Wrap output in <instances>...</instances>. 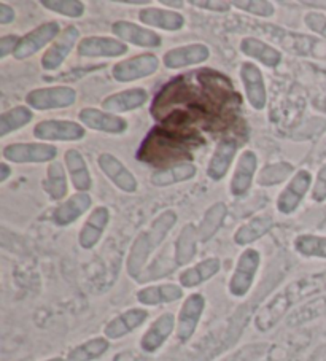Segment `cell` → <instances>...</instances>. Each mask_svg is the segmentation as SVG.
I'll list each match as a JSON object with an SVG mask.
<instances>
[{
  "label": "cell",
  "mask_w": 326,
  "mask_h": 361,
  "mask_svg": "<svg viewBox=\"0 0 326 361\" xmlns=\"http://www.w3.org/2000/svg\"><path fill=\"white\" fill-rule=\"evenodd\" d=\"M326 290V272L312 274L303 279L294 280L288 283L284 290H280L277 295H274L265 306H262L255 317V326L260 331H269L280 322L282 317L288 314L294 304L303 301L304 298H309L318 291Z\"/></svg>",
  "instance_id": "1"
},
{
  "label": "cell",
  "mask_w": 326,
  "mask_h": 361,
  "mask_svg": "<svg viewBox=\"0 0 326 361\" xmlns=\"http://www.w3.org/2000/svg\"><path fill=\"white\" fill-rule=\"evenodd\" d=\"M177 220L179 216L174 210H166L156 216L148 229L137 235L126 259V269L131 279L139 282L143 267L148 263L152 253L166 240L167 234L172 231Z\"/></svg>",
  "instance_id": "2"
},
{
  "label": "cell",
  "mask_w": 326,
  "mask_h": 361,
  "mask_svg": "<svg viewBox=\"0 0 326 361\" xmlns=\"http://www.w3.org/2000/svg\"><path fill=\"white\" fill-rule=\"evenodd\" d=\"M261 264V255L256 248H247L237 258L233 276L229 279L228 291L234 298H246L255 283Z\"/></svg>",
  "instance_id": "3"
},
{
  "label": "cell",
  "mask_w": 326,
  "mask_h": 361,
  "mask_svg": "<svg viewBox=\"0 0 326 361\" xmlns=\"http://www.w3.org/2000/svg\"><path fill=\"white\" fill-rule=\"evenodd\" d=\"M2 157L5 161L15 164H52L58 157V148L52 143L16 142L4 147Z\"/></svg>",
  "instance_id": "4"
},
{
  "label": "cell",
  "mask_w": 326,
  "mask_h": 361,
  "mask_svg": "<svg viewBox=\"0 0 326 361\" xmlns=\"http://www.w3.org/2000/svg\"><path fill=\"white\" fill-rule=\"evenodd\" d=\"M77 102V91L71 86H49L37 88L28 92L26 104L30 109L47 111L56 109H67Z\"/></svg>",
  "instance_id": "5"
},
{
  "label": "cell",
  "mask_w": 326,
  "mask_h": 361,
  "mask_svg": "<svg viewBox=\"0 0 326 361\" xmlns=\"http://www.w3.org/2000/svg\"><path fill=\"white\" fill-rule=\"evenodd\" d=\"M159 68L158 56L143 53L139 56H133L129 59H123L111 68V75L120 83H131L137 80L155 75Z\"/></svg>",
  "instance_id": "6"
},
{
  "label": "cell",
  "mask_w": 326,
  "mask_h": 361,
  "mask_svg": "<svg viewBox=\"0 0 326 361\" xmlns=\"http://www.w3.org/2000/svg\"><path fill=\"white\" fill-rule=\"evenodd\" d=\"M205 306L207 301L203 293H193L181 304L177 317V329H175V336H177V341L181 342V344L190 341L194 333H196L199 322L204 315Z\"/></svg>",
  "instance_id": "7"
},
{
  "label": "cell",
  "mask_w": 326,
  "mask_h": 361,
  "mask_svg": "<svg viewBox=\"0 0 326 361\" xmlns=\"http://www.w3.org/2000/svg\"><path fill=\"white\" fill-rule=\"evenodd\" d=\"M61 34V26L58 21H48L40 24L39 27L30 30L29 34L21 37L20 43L13 53V58L18 61L29 59L30 56L39 53L48 43L54 42Z\"/></svg>",
  "instance_id": "8"
},
{
  "label": "cell",
  "mask_w": 326,
  "mask_h": 361,
  "mask_svg": "<svg viewBox=\"0 0 326 361\" xmlns=\"http://www.w3.org/2000/svg\"><path fill=\"white\" fill-rule=\"evenodd\" d=\"M34 135L43 142H78L85 139L86 129L77 121L45 120L34 128Z\"/></svg>",
  "instance_id": "9"
},
{
  "label": "cell",
  "mask_w": 326,
  "mask_h": 361,
  "mask_svg": "<svg viewBox=\"0 0 326 361\" xmlns=\"http://www.w3.org/2000/svg\"><path fill=\"white\" fill-rule=\"evenodd\" d=\"M80 40V30L75 26H67L59 34L58 39L53 42L45 54L42 56V67L48 72L58 71V68L64 64V61L68 58L75 47H78Z\"/></svg>",
  "instance_id": "10"
},
{
  "label": "cell",
  "mask_w": 326,
  "mask_h": 361,
  "mask_svg": "<svg viewBox=\"0 0 326 361\" xmlns=\"http://www.w3.org/2000/svg\"><path fill=\"white\" fill-rule=\"evenodd\" d=\"M77 53L81 58H121L128 53V45L116 37H85L81 39Z\"/></svg>",
  "instance_id": "11"
},
{
  "label": "cell",
  "mask_w": 326,
  "mask_h": 361,
  "mask_svg": "<svg viewBox=\"0 0 326 361\" xmlns=\"http://www.w3.org/2000/svg\"><path fill=\"white\" fill-rule=\"evenodd\" d=\"M312 186V173L306 169L298 171L291 177L290 182L285 186V190L280 192L277 199V209L280 214L291 215L296 212L299 204L303 202L304 196Z\"/></svg>",
  "instance_id": "12"
},
{
  "label": "cell",
  "mask_w": 326,
  "mask_h": 361,
  "mask_svg": "<svg viewBox=\"0 0 326 361\" xmlns=\"http://www.w3.org/2000/svg\"><path fill=\"white\" fill-rule=\"evenodd\" d=\"M177 329V317L172 312H164L156 317L155 322L148 326V329L140 338L139 345L142 352L156 353L166 344L172 333Z\"/></svg>",
  "instance_id": "13"
},
{
  "label": "cell",
  "mask_w": 326,
  "mask_h": 361,
  "mask_svg": "<svg viewBox=\"0 0 326 361\" xmlns=\"http://www.w3.org/2000/svg\"><path fill=\"white\" fill-rule=\"evenodd\" d=\"M99 169L104 172V176L114 183L118 190L133 195L139 190V183L134 173L131 172L126 166H124L120 159L110 153H102L97 158Z\"/></svg>",
  "instance_id": "14"
},
{
  "label": "cell",
  "mask_w": 326,
  "mask_h": 361,
  "mask_svg": "<svg viewBox=\"0 0 326 361\" xmlns=\"http://www.w3.org/2000/svg\"><path fill=\"white\" fill-rule=\"evenodd\" d=\"M111 32L115 34L118 40L142 48H159L162 43L159 34H156L155 30L131 21L121 20L114 23L111 24Z\"/></svg>",
  "instance_id": "15"
},
{
  "label": "cell",
  "mask_w": 326,
  "mask_h": 361,
  "mask_svg": "<svg viewBox=\"0 0 326 361\" xmlns=\"http://www.w3.org/2000/svg\"><path fill=\"white\" fill-rule=\"evenodd\" d=\"M241 80L250 105L255 110H265L267 104V90L260 67L255 66L253 62H243L241 66Z\"/></svg>",
  "instance_id": "16"
},
{
  "label": "cell",
  "mask_w": 326,
  "mask_h": 361,
  "mask_svg": "<svg viewBox=\"0 0 326 361\" xmlns=\"http://www.w3.org/2000/svg\"><path fill=\"white\" fill-rule=\"evenodd\" d=\"M78 118L86 128L105 134H123L126 133L129 126L124 118L94 107H86L80 110Z\"/></svg>",
  "instance_id": "17"
},
{
  "label": "cell",
  "mask_w": 326,
  "mask_h": 361,
  "mask_svg": "<svg viewBox=\"0 0 326 361\" xmlns=\"http://www.w3.org/2000/svg\"><path fill=\"white\" fill-rule=\"evenodd\" d=\"M148 310L140 307H133L124 310V312L114 317L107 325L104 326V338L109 341H118L134 333L137 328H140L148 319Z\"/></svg>",
  "instance_id": "18"
},
{
  "label": "cell",
  "mask_w": 326,
  "mask_h": 361,
  "mask_svg": "<svg viewBox=\"0 0 326 361\" xmlns=\"http://www.w3.org/2000/svg\"><path fill=\"white\" fill-rule=\"evenodd\" d=\"M210 58V49L204 43H190L169 49L162 58L167 68H185L190 66L203 64Z\"/></svg>",
  "instance_id": "19"
},
{
  "label": "cell",
  "mask_w": 326,
  "mask_h": 361,
  "mask_svg": "<svg viewBox=\"0 0 326 361\" xmlns=\"http://www.w3.org/2000/svg\"><path fill=\"white\" fill-rule=\"evenodd\" d=\"M110 221V209L105 207V205H99V207L94 209L87 220L85 221L83 228L78 234V242L81 248L85 250H91V248L96 247L107 229V225Z\"/></svg>",
  "instance_id": "20"
},
{
  "label": "cell",
  "mask_w": 326,
  "mask_h": 361,
  "mask_svg": "<svg viewBox=\"0 0 326 361\" xmlns=\"http://www.w3.org/2000/svg\"><path fill=\"white\" fill-rule=\"evenodd\" d=\"M256 169H258V157H256L255 152L246 150L241 154L239 159H237L233 180H231L229 185L231 195L236 197L246 195V192L252 188Z\"/></svg>",
  "instance_id": "21"
},
{
  "label": "cell",
  "mask_w": 326,
  "mask_h": 361,
  "mask_svg": "<svg viewBox=\"0 0 326 361\" xmlns=\"http://www.w3.org/2000/svg\"><path fill=\"white\" fill-rule=\"evenodd\" d=\"M137 301L142 306H161V304H171L180 301L183 298V286L177 283H161L150 285L135 293Z\"/></svg>",
  "instance_id": "22"
},
{
  "label": "cell",
  "mask_w": 326,
  "mask_h": 361,
  "mask_svg": "<svg viewBox=\"0 0 326 361\" xmlns=\"http://www.w3.org/2000/svg\"><path fill=\"white\" fill-rule=\"evenodd\" d=\"M91 205L92 199L87 192H77L54 209L53 221L58 226L72 225L73 221H77L81 215H85L90 210Z\"/></svg>",
  "instance_id": "23"
},
{
  "label": "cell",
  "mask_w": 326,
  "mask_h": 361,
  "mask_svg": "<svg viewBox=\"0 0 326 361\" xmlns=\"http://www.w3.org/2000/svg\"><path fill=\"white\" fill-rule=\"evenodd\" d=\"M140 23L150 27L175 32L185 26V16L175 10H164L158 7H147L139 11Z\"/></svg>",
  "instance_id": "24"
},
{
  "label": "cell",
  "mask_w": 326,
  "mask_h": 361,
  "mask_svg": "<svg viewBox=\"0 0 326 361\" xmlns=\"http://www.w3.org/2000/svg\"><path fill=\"white\" fill-rule=\"evenodd\" d=\"M148 101V92L143 88H133L115 92L102 102V109L110 114H126L135 109H140Z\"/></svg>",
  "instance_id": "25"
},
{
  "label": "cell",
  "mask_w": 326,
  "mask_h": 361,
  "mask_svg": "<svg viewBox=\"0 0 326 361\" xmlns=\"http://www.w3.org/2000/svg\"><path fill=\"white\" fill-rule=\"evenodd\" d=\"M237 153V143L231 139L218 142V145L213 152L212 158L209 161V167H207V176L215 182H220L229 171L231 164L236 158Z\"/></svg>",
  "instance_id": "26"
},
{
  "label": "cell",
  "mask_w": 326,
  "mask_h": 361,
  "mask_svg": "<svg viewBox=\"0 0 326 361\" xmlns=\"http://www.w3.org/2000/svg\"><path fill=\"white\" fill-rule=\"evenodd\" d=\"M64 163L73 188L78 192L90 191L92 186V178L83 154L78 150H75V148H71V150H67L64 154Z\"/></svg>",
  "instance_id": "27"
},
{
  "label": "cell",
  "mask_w": 326,
  "mask_h": 361,
  "mask_svg": "<svg viewBox=\"0 0 326 361\" xmlns=\"http://www.w3.org/2000/svg\"><path fill=\"white\" fill-rule=\"evenodd\" d=\"M222 269V261L218 258H205L198 264L188 267L179 276V283L183 288H196L207 280L215 277Z\"/></svg>",
  "instance_id": "28"
},
{
  "label": "cell",
  "mask_w": 326,
  "mask_h": 361,
  "mask_svg": "<svg viewBox=\"0 0 326 361\" xmlns=\"http://www.w3.org/2000/svg\"><path fill=\"white\" fill-rule=\"evenodd\" d=\"M272 226H274L272 215L262 214V215L255 216V219L243 223V225L234 233V244L239 247L253 244L255 240L261 239L262 235H266L269 231H271Z\"/></svg>",
  "instance_id": "29"
},
{
  "label": "cell",
  "mask_w": 326,
  "mask_h": 361,
  "mask_svg": "<svg viewBox=\"0 0 326 361\" xmlns=\"http://www.w3.org/2000/svg\"><path fill=\"white\" fill-rule=\"evenodd\" d=\"M241 51L248 58L256 59L266 67H277L282 62V53L277 48L269 45L255 37H246L241 42Z\"/></svg>",
  "instance_id": "30"
},
{
  "label": "cell",
  "mask_w": 326,
  "mask_h": 361,
  "mask_svg": "<svg viewBox=\"0 0 326 361\" xmlns=\"http://www.w3.org/2000/svg\"><path fill=\"white\" fill-rule=\"evenodd\" d=\"M196 173H198V167L193 163H181L153 173L152 178H150V182H152L155 186H158V188H164V186L188 182V180L196 177Z\"/></svg>",
  "instance_id": "31"
},
{
  "label": "cell",
  "mask_w": 326,
  "mask_h": 361,
  "mask_svg": "<svg viewBox=\"0 0 326 361\" xmlns=\"http://www.w3.org/2000/svg\"><path fill=\"white\" fill-rule=\"evenodd\" d=\"M199 242V233L198 228L193 225H186L179 235L177 242H175V264L185 266L191 263L193 258L196 257Z\"/></svg>",
  "instance_id": "32"
},
{
  "label": "cell",
  "mask_w": 326,
  "mask_h": 361,
  "mask_svg": "<svg viewBox=\"0 0 326 361\" xmlns=\"http://www.w3.org/2000/svg\"><path fill=\"white\" fill-rule=\"evenodd\" d=\"M110 342L107 338H92L90 341H85L83 344L73 347L68 350L66 360L67 361H94L109 352Z\"/></svg>",
  "instance_id": "33"
},
{
  "label": "cell",
  "mask_w": 326,
  "mask_h": 361,
  "mask_svg": "<svg viewBox=\"0 0 326 361\" xmlns=\"http://www.w3.org/2000/svg\"><path fill=\"white\" fill-rule=\"evenodd\" d=\"M227 215H228L227 204L224 202L213 204L212 207L204 214L203 221H200V226L198 228L199 240L200 242L210 240L213 235L218 233V229L222 228L224 219H227Z\"/></svg>",
  "instance_id": "34"
},
{
  "label": "cell",
  "mask_w": 326,
  "mask_h": 361,
  "mask_svg": "<svg viewBox=\"0 0 326 361\" xmlns=\"http://www.w3.org/2000/svg\"><path fill=\"white\" fill-rule=\"evenodd\" d=\"M34 114L26 105H18L0 115V137H7L10 133L21 129L32 121Z\"/></svg>",
  "instance_id": "35"
},
{
  "label": "cell",
  "mask_w": 326,
  "mask_h": 361,
  "mask_svg": "<svg viewBox=\"0 0 326 361\" xmlns=\"http://www.w3.org/2000/svg\"><path fill=\"white\" fill-rule=\"evenodd\" d=\"M47 195L52 201H61L67 195V177L64 166L58 161H53L47 169V178L43 182Z\"/></svg>",
  "instance_id": "36"
},
{
  "label": "cell",
  "mask_w": 326,
  "mask_h": 361,
  "mask_svg": "<svg viewBox=\"0 0 326 361\" xmlns=\"http://www.w3.org/2000/svg\"><path fill=\"white\" fill-rule=\"evenodd\" d=\"M293 247L301 257L326 259V235L299 234Z\"/></svg>",
  "instance_id": "37"
},
{
  "label": "cell",
  "mask_w": 326,
  "mask_h": 361,
  "mask_svg": "<svg viewBox=\"0 0 326 361\" xmlns=\"http://www.w3.org/2000/svg\"><path fill=\"white\" fill-rule=\"evenodd\" d=\"M293 171L294 167L290 163H285V161L269 164L260 172V176L256 177V183L260 186L280 185L282 182H285L288 177L293 176Z\"/></svg>",
  "instance_id": "38"
},
{
  "label": "cell",
  "mask_w": 326,
  "mask_h": 361,
  "mask_svg": "<svg viewBox=\"0 0 326 361\" xmlns=\"http://www.w3.org/2000/svg\"><path fill=\"white\" fill-rule=\"evenodd\" d=\"M42 5L61 16L81 18L85 15V4L80 0H42Z\"/></svg>",
  "instance_id": "39"
},
{
  "label": "cell",
  "mask_w": 326,
  "mask_h": 361,
  "mask_svg": "<svg viewBox=\"0 0 326 361\" xmlns=\"http://www.w3.org/2000/svg\"><path fill=\"white\" fill-rule=\"evenodd\" d=\"M233 7L260 18H271L275 13L274 4L267 0H234Z\"/></svg>",
  "instance_id": "40"
},
{
  "label": "cell",
  "mask_w": 326,
  "mask_h": 361,
  "mask_svg": "<svg viewBox=\"0 0 326 361\" xmlns=\"http://www.w3.org/2000/svg\"><path fill=\"white\" fill-rule=\"evenodd\" d=\"M304 23L312 32L322 35L323 39H326V15L320 13V11H309V13H306L304 16Z\"/></svg>",
  "instance_id": "41"
},
{
  "label": "cell",
  "mask_w": 326,
  "mask_h": 361,
  "mask_svg": "<svg viewBox=\"0 0 326 361\" xmlns=\"http://www.w3.org/2000/svg\"><path fill=\"white\" fill-rule=\"evenodd\" d=\"M193 7H198L200 10L217 11V13H227L233 7V2H227V0H191L190 2Z\"/></svg>",
  "instance_id": "42"
},
{
  "label": "cell",
  "mask_w": 326,
  "mask_h": 361,
  "mask_svg": "<svg viewBox=\"0 0 326 361\" xmlns=\"http://www.w3.org/2000/svg\"><path fill=\"white\" fill-rule=\"evenodd\" d=\"M312 199L315 202H323L326 201V164L320 167L317 173L315 185L312 188Z\"/></svg>",
  "instance_id": "43"
},
{
  "label": "cell",
  "mask_w": 326,
  "mask_h": 361,
  "mask_svg": "<svg viewBox=\"0 0 326 361\" xmlns=\"http://www.w3.org/2000/svg\"><path fill=\"white\" fill-rule=\"evenodd\" d=\"M20 40L21 37L18 35H4L2 39H0V59H5L7 56L13 54Z\"/></svg>",
  "instance_id": "44"
},
{
  "label": "cell",
  "mask_w": 326,
  "mask_h": 361,
  "mask_svg": "<svg viewBox=\"0 0 326 361\" xmlns=\"http://www.w3.org/2000/svg\"><path fill=\"white\" fill-rule=\"evenodd\" d=\"M15 18H16L15 10L11 8L10 5L4 4V2L0 4V24H2V26H7V24L13 23Z\"/></svg>",
  "instance_id": "45"
},
{
  "label": "cell",
  "mask_w": 326,
  "mask_h": 361,
  "mask_svg": "<svg viewBox=\"0 0 326 361\" xmlns=\"http://www.w3.org/2000/svg\"><path fill=\"white\" fill-rule=\"evenodd\" d=\"M11 176V167L7 163H2L0 166V183H5Z\"/></svg>",
  "instance_id": "46"
},
{
  "label": "cell",
  "mask_w": 326,
  "mask_h": 361,
  "mask_svg": "<svg viewBox=\"0 0 326 361\" xmlns=\"http://www.w3.org/2000/svg\"><path fill=\"white\" fill-rule=\"evenodd\" d=\"M161 4L166 5V7H174V8H181L185 5L183 0H175V2H172V0H162Z\"/></svg>",
  "instance_id": "47"
},
{
  "label": "cell",
  "mask_w": 326,
  "mask_h": 361,
  "mask_svg": "<svg viewBox=\"0 0 326 361\" xmlns=\"http://www.w3.org/2000/svg\"><path fill=\"white\" fill-rule=\"evenodd\" d=\"M114 361H135V360L129 352H123L120 355H116V358Z\"/></svg>",
  "instance_id": "48"
},
{
  "label": "cell",
  "mask_w": 326,
  "mask_h": 361,
  "mask_svg": "<svg viewBox=\"0 0 326 361\" xmlns=\"http://www.w3.org/2000/svg\"><path fill=\"white\" fill-rule=\"evenodd\" d=\"M306 7H317V8H323L326 10V2H303Z\"/></svg>",
  "instance_id": "49"
},
{
  "label": "cell",
  "mask_w": 326,
  "mask_h": 361,
  "mask_svg": "<svg viewBox=\"0 0 326 361\" xmlns=\"http://www.w3.org/2000/svg\"><path fill=\"white\" fill-rule=\"evenodd\" d=\"M45 361H67V360L62 358V357H54V358H48V360H45Z\"/></svg>",
  "instance_id": "50"
}]
</instances>
